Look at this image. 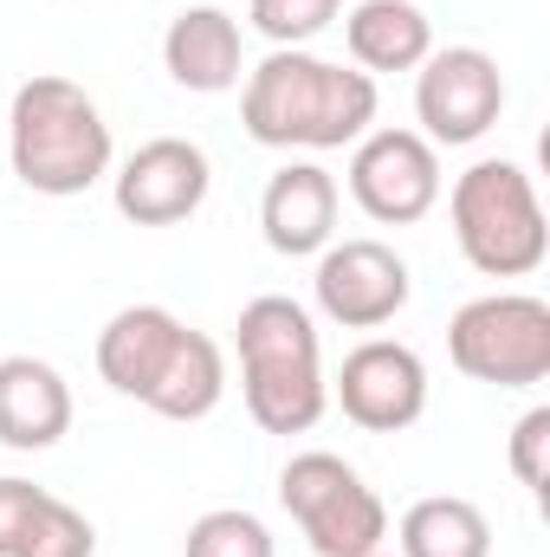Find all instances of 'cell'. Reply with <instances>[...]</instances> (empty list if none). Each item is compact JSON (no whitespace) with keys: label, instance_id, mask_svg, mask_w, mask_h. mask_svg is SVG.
Here are the masks:
<instances>
[{"label":"cell","instance_id":"ac0fdd59","mask_svg":"<svg viewBox=\"0 0 550 557\" xmlns=\"http://www.w3.org/2000/svg\"><path fill=\"white\" fill-rule=\"evenodd\" d=\"M402 552L409 557H486L492 552V525H486V512L473 499L434 493V499H414L409 506Z\"/></svg>","mask_w":550,"mask_h":557},{"label":"cell","instance_id":"9c48e42d","mask_svg":"<svg viewBox=\"0 0 550 557\" xmlns=\"http://www.w3.org/2000/svg\"><path fill=\"white\" fill-rule=\"evenodd\" d=\"M317 91H324V59H311L304 46H278L273 59H260L247 72V98H240V117H247L253 143H273V149L304 143L311 149Z\"/></svg>","mask_w":550,"mask_h":557},{"label":"cell","instance_id":"9a60e30c","mask_svg":"<svg viewBox=\"0 0 550 557\" xmlns=\"http://www.w3.org/2000/svg\"><path fill=\"white\" fill-rule=\"evenodd\" d=\"M343 39L363 72H414L434 46V26L414 0H357L343 20Z\"/></svg>","mask_w":550,"mask_h":557},{"label":"cell","instance_id":"4316f807","mask_svg":"<svg viewBox=\"0 0 550 557\" xmlns=\"http://www.w3.org/2000/svg\"><path fill=\"white\" fill-rule=\"evenodd\" d=\"M370 557H383V552H370Z\"/></svg>","mask_w":550,"mask_h":557},{"label":"cell","instance_id":"3957f363","mask_svg":"<svg viewBox=\"0 0 550 557\" xmlns=\"http://www.w3.org/2000/svg\"><path fill=\"white\" fill-rule=\"evenodd\" d=\"M447 350L473 383L499 389H532L550 376V305L525 292H492L453 311Z\"/></svg>","mask_w":550,"mask_h":557},{"label":"cell","instance_id":"4fadbf2b","mask_svg":"<svg viewBox=\"0 0 550 557\" xmlns=\"http://www.w3.org/2000/svg\"><path fill=\"white\" fill-rule=\"evenodd\" d=\"M162 65L188 91H234L240 85V26L221 7H182L168 20Z\"/></svg>","mask_w":550,"mask_h":557},{"label":"cell","instance_id":"d4e9b609","mask_svg":"<svg viewBox=\"0 0 550 557\" xmlns=\"http://www.w3.org/2000/svg\"><path fill=\"white\" fill-rule=\"evenodd\" d=\"M512 473L518 486H532L545 499V480H550V409H532V416L512 428Z\"/></svg>","mask_w":550,"mask_h":557},{"label":"cell","instance_id":"603a6c76","mask_svg":"<svg viewBox=\"0 0 550 557\" xmlns=\"http://www.w3.org/2000/svg\"><path fill=\"white\" fill-rule=\"evenodd\" d=\"M91 552H98L91 519H85V512H72L65 499H52V493H46V506H39V519H33V532H26L20 557H91Z\"/></svg>","mask_w":550,"mask_h":557},{"label":"cell","instance_id":"ffe728a7","mask_svg":"<svg viewBox=\"0 0 550 557\" xmlns=\"http://www.w3.org/2000/svg\"><path fill=\"white\" fill-rule=\"evenodd\" d=\"M253 357H317V331H311L304 305L266 292L240 311V363H253Z\"/></svg>","mask_w":550,"mask_h":557},{"label":"cell","instance_id":"30bf717a","mask_svg":"<svg viewBox=\"0 0 550 557\" xmlns=\"http://www.w3.org/2000/svg\"><path fill=\"white\" fill-rule=\"evenodd\" d=\"M72 428V389L39 357H0V447L39 454L65 441Z\"/></svg>","mask_w":550,"mask_h":557},{"label":"cell","instance_id":"5b68a950","mask_svg":"<svg viewBox=\"0 0 550 557\" xmlns=\"http://www.w3.org/2000/svg\"><path fill=\"white\" fill-rule=\"evenodd\" d=\"M350 195L370 221H389V227H409L434 208L440 195V162H434V143L414 137V131H376V137L357 143V162H350Z\"/></svg>","mask_w":550,"mask_h":557},{"label":"cell","instance_id":"5bb4252c","mask_svg":"<svg viewBox=\"0 0 550 557\" xmlns=\"http://www.w3.org/2000/svg\"><path fill=\"white\" fill-rule=\"evenodd\" d=\"M240 389H247V409L266 434H304L324 416V370L317 357H253L240 363Z\"/></svg>","mask_w":550,"mask_h":557},{"label":"cell","instance_id":"7402d4cb","mask_svg":"<svg viewBox=\"0 0 550 557\" xmlns=\"http://www.w3.org/2000/svg\"><path fill=\"white\" fill-rule=\"evenodd\" d=\"M343 480H357V467L337 460V454H324V447H311V454H291V460H285V473H278V499H285L291 519H304V512H311L317 499H330Z\"/></svg>","mask_w":550,"mask_h":557},{"label":"cell","instance_id":"d6986e66","mask_svg":"<svg viewBox=\"0 0 550 557\" xmlns=\"http://www.w3.org/2000/svg\"><path fill=\"white\" fill-rule=\"evenodd\" d=\"M376 117V78L350 72V65H324V91H317V124H311V149H343L370 131Z\"/></svg>","mask_w":550,"mask_h":557},{"label":"cell","instance_id":"44dd1931","mask_svg":"<svg viewBox=\"0 0 550 557\" xmlns=\"http://www.w3.org/2000/svg\"><path fill=\"white\" fill-rule=\"evenodd\" d=\"M188 557H273V532L253 519V512H201L188 525Z\"/></svg>","mask_w":550,"mask_h":557},{"label":"cell","instance_id":"7a4b0ae2","mask_svg":"<svg viewBox=\"0 0 550 557\" xmlns=\"http://www.w3.org/2000/svg\"><path fill=\"white\" fill-rule=\"evenodd\" d=\"M453 234L460 253L486 278H518L545 260V208L518 162H473L453 182Z\"/></svg>","mask_w":550,"mask_h":557},{"label":"cell","instance_id":"277c9868","mask_svg":"<svg viewBox=\"0 0 550 557\" xmlns=\"http://www.w3.org/2000/svg\"><path fill=\"white\" fill-rule=\"evenodd\" d=\"M414 111L427 124V143H479L499 111H505V78L479 46H447L421 59V85H414Z\"/></svg>","mask_w":550,"mask_h":557},{"label":"cell","instance_id":"7c38bea8","mask_svg":"<svg viewBox=\"0 0 550 557\" xmlns=\"http://www.w3.org/2000/svg\"><path fill=\"white\" fill-rule=\"evenodd\" d=\"M175 337H182V318L175 311H162V305H124L111 324H104V337H98V370H104V383L117 389V396H149L155 389V376H162V363L175 357Z\"/></svg>","mask_w":550,"mask_h":557},{"label":"cell","instance_id":"52a82bcc","mask_svg":"<svg viewBox=\"0 0 550 557\" xmlns=\"http://www.w3.org/2000/svg\"><path fill=\"white\" fill-rule=\"evenodd\" d=\"M317 305L350 324V331H376L409 305V267L402 253H389L383 240H343L324 247L317 260Z\"/></svg>","mask_w":550,"mask_h":557},{"label":"cell","instance_id":"e0dca14e","mask_svg":"<svg viewBox=\"0 0 550 557\" xmlns=\"http://www.w3.org/2000/svg\"><path fill=\"white\" fill-rule=\"evenodd\" d=\"M298 525H304V539H311L317 557H370V552H383V539H389V512H383V499L363 480H343Z\"/></svg>","mask_w":550,"mask_h":557},{"label":"cell","instance_id":"ba28073f","mask_svg":"<svg viewBox=\"0 0 550 557\" xmlns=\"http://www.w3.org/2000/svg\"><path fill=\"white\" fill-rule=\"evenodd\" d=\"M208 201V156L188 137H155L117 175V214L137 227H175Z\"/></svg>","mask_w":550,"mask_h":557},{"label":"cell","instance_id":"484cf974","mask_svg":"<svg viewBox=\"0 0 550 557\" xmlns=\"http://www.w3.org/2000/svg\"><path fill=\"white\" fill-rule=\"evenodd\" d=\"M39 506H46V486H33V480H0V557H20L33 519H39Z\"/></svg>","mask_w":550,"mask_h":557},{"label":"cell","instance_id":"2e32d148","mask_svg":"<svg viewBox=\"0 0 550 557\" xmlns=\"http://www.w3.org/2000/svg\"><path fill=\"white\" fill-rule=\"evenodd\" d=\"M221 389H227L221 344H214L208 331H188V324H182L175 357L162 363V376H155V389H149L142 403H149L155 416H168V421H201L214 403H221Z\"/></svg>","mask_w":550,"mask_h":557},{"label":"cell","instance_id":"8992f818","mask_svg":"<svg viewBox=\"0 0 550 557\" xmlns=\"http://www.w3.org/2000/svg\"><path fill=\"white\" fill-rule=\"evenodd\" d=\"M337 403L343 416L370 434H402L421 421L427 409V370L409 344H389V337H370L343 357L337 370Z\"/></svg>","mask_w":550,"mask_h":557},{"label":"cell","instance_id":"8fae6325","mask_svg":"<svg viewBox=\"0 0 550 557\" xmlns=\"http://www.w3.org/2000/svg\"><path fill=\"white\" fill-rule=\"evenodd\" d=\"M260 227L273 240V253H324L330 247V227H337V182L317 169V162H291L266 182V201H260Z\"/></svg>","mask_w":550,"mask_h":557},{"label":"cell","instance_id":"6da1fadb","mask_svg":"<svg viewBox=\"0 0 550 557\" xmlns=\"http://www.w3.org/2000/svg\"><path fill=\"white\" fill-rule=\"evenodd\" d=\"M13 131V175L33 195H85L111 169V124L72 78H26L7 111Z\"/></svg>","mask_w":550,"mask_h":557},{"label":"cell","instance_id":"cb8c5ba5","mask_svg":"<svg viewBox=\"0 0 550 557\" xmlns=\"http://www.w3.org/2000/svg\"><path fill=\"white\" fill-rule=\"evenodd\" d=\"M343 0H253V26L273 39V46H304L311 33H324L337 20Z\"/></svg>","mask_w":550,"mask_h":557}]
</instances>
